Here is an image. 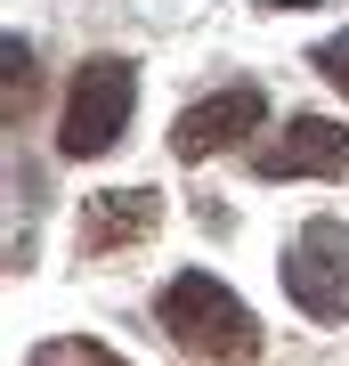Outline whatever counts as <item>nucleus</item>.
<instances>
[{"mask_svg": "<svg viewBox=\"0 0 349 366\" xmlns=\"http://www.w3.org/2000/svg\"><path fill=\"white\" fill-rule=\"evenodd\" d=\"M163 334L203 366H260V317L236 301V285H220L211 269H179L155 293Z\"/></svg>", "mask_w": 349, "mask_h": 366, "instance_id": "1", "label": "nucleus"}, {"mask_svg": "<svg viewBox=\"0 0 349 366\" xmlns=\"http://www.w3.org/2000/svg\"><path fill=\"white\" fill-rule=\"evenodd\" d=\"M130 114H138V66H130V57H90V66L74 74V90H65L57 147L74 163H90V155H106V147H122Z\"/></svg>", "mask_w": 349, "mask_h": 366, "instance_id": "2", "label": "nucleus"}, {"mask_svg": "<svg viewBox=\"0 0 349 366\" xmlns=\"http://www.w3.org/2000/svg\"><path fill=\"white\" fill-rule=\"evenodd\" d=\"M285 293L317 326H349V220H309L285 244Z\"/></svg>", "mask_w": 349, "mask_h": 366, "instance_id": "3", "label": "nucleus"}, {"mask_svg": "<svg viewBox=\"0 0 349 366\" xmlns=\"http://www.w3.org/2000/svg\"><path fill=\"white\" fill-rule=\"evenodd\" d=\"M260 122H268V90H260V81H228V90L195 98L187 114L171 122V155H179V163H211L220 147L252 139Z\"/></svg>", "mask_w": 349, "mask_h": 366, "instance_id": "4", "label": "nucleus"}, {"mask_svg": "<svg viewBox=\"0 0 349 366\" xmlns=\"http://www.w3.org/2000/svg\"><path fill=\"white\" fill-rule=\"evenodd\" d=\"M260 179H349V131L333 114H293L268 147H252Z\"/></svg>", "mask_w": 349, "mask_h": 366, "instance_id": "5", "label": "nucleus"}, {"mask_svg": "<svg viewBox=\"0 0 349 366\" xmlns=\"http://www.w3.org/2000/svg\"><path fill=\"white\" fill-rule=\"evenodd\" d=\"M155 228H163V196H155V187H106V196L81 204L74 244L98 261V252H130V244H146Z\"/></svg>", "mask_w": 349, "mask_h": 366, "instance_id": "6", "label": "nucleus"}, {"mask_svg": "<svg viewBox=\"0 0 349 366\" xmlns=\"http://www.w3.org/2000/svg\"><path fill=\"white\" fill-rule=\"evenodd\" d=\"M0 66H9V90H0V122H9V131H25V122H33V41H25V33H9Z\"/></svg>", "mask_w": 349, "mask_h": 366, "instance_id": "7", "label": "nucleus"}, {"mask_svg": "<svg viewBox=\"0 0 349 366\" xmlns=\"http://www.w3.org/2000/svg\"><path fill=\"white\" fill-rule=\"evenodd\" d=\"M25 366H130V358H114V350L90 342V334H57V342H41Z\"/></svg>", "mask_w": 349, "mask_h": 366, "instance_id": "8", "label": "nucleus"}, {"mask_svg": "<svg viewBox=\"0 0 349 366\" xmlns=\"http://www.w3.org/2000/svg\"><path fill=\"white\" fill-rule=\"evenodd\" d=\"M317 74L333 81V90H349V33H333V41H317Z\"/></svg>", "mask_w": 349, "mask_h": 366, "instance_id": "9", "label": "nucleus"}]
</instances>
